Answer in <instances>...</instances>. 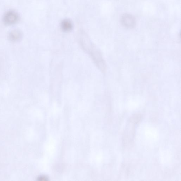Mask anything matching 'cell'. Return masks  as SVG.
Listing matches in <instances>:
<instances>
[{"label":"cell","instance_id":"2","mask_svg":"<svg viewBox=\"0 0 181 181\" xmlns=\"http://www.w3.org/2000/svg\"><path fill=\"white\" fill-rule=\"evenodd\" d=\"M19 20V16L15 12H9L5 14L4 17L5 23L8 25H11L17 22Z\"/></svg>","mask_w":181,"mask_h":181},{"label":"cell","instance_id":"4","mask_svg":"<svg viewBox=\"0 0 181 181\" xmlns=\"http://www.w3.org/2000/svg\"><path fill=\"white\" fill-rule=\"evenodd\" d=\"M62 28L65 31H69L71 30L72 28V23L68 20H65L62 23Z\"/></svg>","mask_w":181,"mask_h":181},{"label":"cell","instance_id":"3","mask_svg":"<svg viewBox=\"0 0 181 181\" xmlns=\"http://www.w3.org/2000/svg\"><path fill=\"white\" fill-rule=\"evenodd\" d=\"M9 36L10 39L11 41H17L20 39L21 34L19 31L15 30L10 33Z\"/></svg>","mask_w":181,"mask_h":181},{"label":"cell","instance_id":"1","mask_svg":"<svg viewBox=\"0 0 181 181\" xmlns=\"http://www.w3.org/2000/svg\"><path fill=\"white\" fill-rule=\"evenodd\" d=\"M120 21L121 25L126 28H135L136 25L135 18L131 14H124L121 16Z\"/></svg>","mask_w":181,"mask_h":181}]
</instances>
